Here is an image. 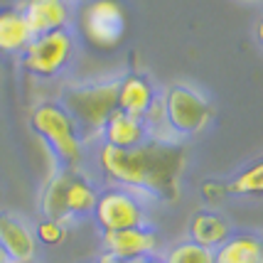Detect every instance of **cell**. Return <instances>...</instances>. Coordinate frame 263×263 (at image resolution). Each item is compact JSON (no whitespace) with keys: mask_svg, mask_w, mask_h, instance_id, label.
<instances>
[{"mask_svg":"<svg viewBox=\"0 0 263 263\" xmlns=\"http://www.w3.org/2000/svg\"><path fill=\"white\" fill-rule=\"evenodd\" d=\"M99 167L114 187L130 190L143 199H160L172 204L180 199V182L187 167V148L184 143L158 140H145L130 150L101 145Z\"/></svg>","mask_w":263,"mask_h":263,"instance_id":"1","label":"cell"},{"mask_svg":"<svg viewBox=\"0 0 263 263\" xmlns=\"http://www.w3.org/2000/svg\"><path fill=\"white\" fill-rule=\"evenodd\" d=\"M30 128L47 143L64 170H81L84 140L71 116L59 101H40L30 111Z\"/></svg>","mask_w":263,"mask_h":263,"instance_id":"3","label":"cell"},{"mask_svg":"<svg viewBox=\"0 0 263 263\" xmlns=\"http://www.w3.org/2000/svg\"><path fill=\"white\" fill-rule=\"evenodd\" d=\"M71 175H74V170H64V167H59L57 172L49 175V180L42 187V195H40L42 219H52V221H59L64 227L71 224V217L67 212V187Z\"/></svg>","mask_w":263,"mask_h":263,"instance_id":"14","label":"cell"},{"mask_svg":"<svg viewBox=\"0 0 263 263\" xmlns=\"http://www.w3.org/2000/svg\"><path fill=\"white\" fill-rule=\"evenodd\" d=\"M165 263H214V251H209L204 246H197L190 239L172 243L167 253L162 256Z\"/></svg>","mask_w":263,"mask_h":263,"instance_id":"20","label":"cell"},{"mask_svg":"<svg viewBox=\"0 0 263 263\" xmlns=\"http://www.w3.org/2000/svg\"><path fill=\"white\" fill-rule=\"evenodd\" d=\"M101 246L103 253L114 256L118 261H140V258L155 256L160 239L153 227L143 224V227H133V229L106 231L101 234Z\"/></svg>","mask_w":263,"mask_h":263,"instance_id":"8","label":"cell"},{"mask_svg":"<svg viewBox=\"0 0 263 263\" xmlns=\"http://www.w3.org/2000/svg\"><path fill=\"white\" fill-rule=\"evenodd\" d=\"M91 217L101 234H106V231L133 229L148 224V209H145V199L138 197L136 192L108 184L106 190H99Z\"/></svg>","mask_w":263,"mask_h":263,"instance_id":"6","label":"cell"},{"mask_svg":"<svg viewBox=\"0 0 263 263\" xmlns=\"http://www.w3.org/2000/svg\"><path fill=\"white\" fill-rule=\"evenodd\" d=\"M155 96H158V89L153 79L140 71H130L116 81V108L128 116L143 118L150 103L155 101Z\"/></svg>","mask_w":263,"mask_h":263,"instance_id":"10","label":"cell"},{"mask_svg":"<svg viewBox=\"0 0 263 263\" xmlns=\"http://www.w3.org/2000/svg\"><path fill=\"white\" fill-rule=\"evenodd\" d=\"M0 246L12 263H34L37 258V241L32 229L10 212H0Z\"/></svg>","mask_w":263,"mask_h":263,"instance_id":"11","label":"cell"},{"mask_svg":"<svg viewBox=\"0 0 263 263\" xmlns=\"http://www.w3.org/2000/svg\"><path fill=\"white\" fill-rule=\"evenodd\" d=\"M214 263H263L261 236L253 231H231V236L214 249Z\"/></svg>","mask_w":263,"mask_h":263,"instance_id":"15","label":"cell"},{"mask_svg":"<svg viewBox=\"0 0 263 263\" xmlns=\"http://www.w3.org/2000/svg\"><path fill=\"white\" fill-rule=\"evenodd\" d=\"M77 34L96 52H114L128 32V12L121 0H84L74 15Z\"/></svg>","mask_w":263,"mask_h":263,"instance_id":"4","label":"cell"},{"mask_svg":"<svg viewBox=\"0 0 263 263\" xmlns=\"http://www.w3.org/2000/svg\"><path fill=\"white\" fill-rule=\"evenodd\" d=\"M20 57L27 74L40 79H52L62 74L74 59V34L69 30L34 34Z\"/></svg>","mask_w":263,"mask_h":263,"instance_id":"7","label":"cell"},{"mask_svg":"<svg viewBox=\"0 0 263 263\" xmlns=\"http://www.w3.org/2000/svg\"><path fill=\"white\" fill-rule=\"evenodd\" d=\"M99 138L103 140V145H108V148L130 150V148H138L140 143H145L148 133H145V126H143L140 118L128 116L116 108L114 114L108 116V121L103 123Z\"/></svg>","mask_w":263,"mask_h":263,"instance_id":"12","label":"cell"},{"mask_svg":"<svg viewBox=\"0 0 263 263\" xmlns=\"http://www.w3.org/2000/svg\"><path fill=\"white\" fill-rule=\"evenodd\" d=\"M0 263H12V261H10V256L5 253V249H3V246H0Z\"/></svg>","mask_w":263,"mask_h":263,"instance_id":"24","label":"cell"},{"mask_svg":"<svg viewBox=\"0 0 263 263\" xmlns=\"http://www.w3.org/2000/svg\"><path fill=\"white\" fill-rule=\"evenodd\" d=\"M121 263H165L162 261V256H148V258H140V261H121Z\"/></svg>","mask_w":263,"mask_h":263,"instance_id":"23","label":"cell"},{"mask_svg":"<svg viewBox=\"0 0 263 263\" xmlns=\"http://www.w3.org/2000/svg\"><path fill=\"white\" fill-rule=\"evenodd\" d=\"M231 231H234L231 221L224 214H219L214 209H199V212H195V217L190 219L187 239L197 246H204L209 251H214L217 246H221L229 239Z\"/></svg>","mask_w":263,"mask_h":263,"instance_id":"13","label":"cell"},{"mask_svg":"<svg viewBox=\"0 0 263 263\" xmlns=\"http://www.w3.org/2000/svg\"><path fill=\"white\" fill-rule=\"evenodd\" d=\"M165 114L170 121L175 136L180 140H187L192 136H199L214 118V106L202 91H197L190 84H172L160 91Z\"/></svg>","mask_w":263,"mask_h":263,"instance_id":"5","label":"cell"},{"mask_svg":"<svg viewBox=\"0 0 263 263\" xmlns=\"http://www.w3.org/2000/svg\"><path fill=\"white\" fill-rule=\"evenodd\" d=\"M229 195H239V197H258L263 192V165L261 162H253L227 182Z\"/></svg>","mask_w":263,"mask_h":263,"instance_id":"19","label":"cell"},{"mask_svg":"<svg viewBox=\"0 0 263 263\" xmlns=\"http://www.w3.org/2000/svg\"><path fill=\"white\" fill-rule=\"evenodd\" d=\"M116 81L118 79L71 84L62 91L59 103L77 123L84 145L101 136L103 123L116 111Z\"/></svg>","mask_w":263,"mask_h":263,"instance_id":"2","label":"cell"},{"mask_svg":"<svg viewBox=\"0 0 263 263\" xmlns=\"http://www.w3.org/2000/svg\"><path fill=\"white\" fill-rule=\"evenodd\" d=\"M32 32L25 23V15L17 5L0 8V54H23L30 45Z\"/></svg>","mask_w":263,"mask_h":263,"instance_id":"16","label":"cell"},{"mask_svg":"<svg viewBox=\"0 0 263 263\" xmlns=\"http://www.w3.org/2000/svg\"><path fill=\"white\" fill-rule=\"evenodd\" d=\"M96 197H99V187L93 184L91 177H86L81 170H74L67 187V212L71 217V221L91 217Z\"/></svg>","mask_w":263,"mask_h":263,"instance_id":"17","label":"cell"},{"mask_svg":"<svg viewBox=\"0 0 263 263\" xmlns=\"http://www.w3.org/2000/svg\"><path fill=\"white\" fill-rule=\"evenodd\" d=\"M17 8L25 15V23L30 27L32 37L69 30V25L74 20L71 0H23Z\"/></svg>","mask_w":263,"mask_h":263,"instance_id":"9","label":"cell"},{"mask_svg":"<svg viewBox=\"0 0 263 263\" xmlns=\"http://www.w3.org/2000/svg\"><path fill=\"white\" fill-rule=\"evenodd\" d=\"M199 195L206 204H219L229 197V190H227V182H221V180H204L199 184Z\"/></svg>","mask_w":263,"mask_h":263,"instance_id":"22","label":"cell"},{"mask_svg":"<svg viewBox=\"0 0 263 263\" xmlns=\"http://www.w3.org/2000/svg\"><path fill=\"white\" fill-rule=\"evenodd\" d=\"M143 126H145V133H148V140H158V143H182L180 138L175 136L170 121H167V114H165V103H162V96L158 91L155 101L150 103V108L143 114Z\"/></svg>","mask_w":263,"mask_h":263,"instance_id":"18","label":"cell"},{"mask_svg":"<svg viewBox=\"0 0 263 263\" xmlns=\"http://www.w3.org/2000/svg\"><path fill=\"white\" fill-rule=\"evenodd\" d=\"M34 241L37 243H45V246H59L64 243L69 236V227L59 224V221H52V219H40V224L32 229Z\"/></svg>","mask_w":263,"mask_h":263,"instance_id":"21","label":"cell"}]
</instances>
